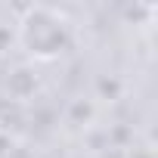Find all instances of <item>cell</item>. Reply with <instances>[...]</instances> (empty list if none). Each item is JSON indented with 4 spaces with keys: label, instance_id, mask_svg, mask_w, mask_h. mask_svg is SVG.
<instances>
[{
    "label": "cell",
    "instance_id": "cell-2",
    "mask_svg": "<svg viewBox=\"0 0 158 158\" xmlns=\"http://www.w3.org/2000/svg\"><path fill=\"white\" fill-rule=\"evenodd\" d=\"M13 44H16V28H13V25H6V22H0V56L10 53V50H13Z\"/></svg>",
    "mask_w": 158,
    "mask_h": 158
},
{
    "label": "cell",
    "instance_id": "cell-1",
    "mask_svg": "<svg viewBox=\"0 0 158 158\" xmlns=\"http://www.w3.org/2000/svg\"><path fill=\"white\" fill-rule=\"evenodd\" d=\"M16 44L28 56H34L40 62H53L62 53H68L71 28H68V22L56 10H50V6H28L22 13L19 25H16Z\"/></svg>",
    "mask_w": 158,
    "mask_h": 158
}]
</instances>
